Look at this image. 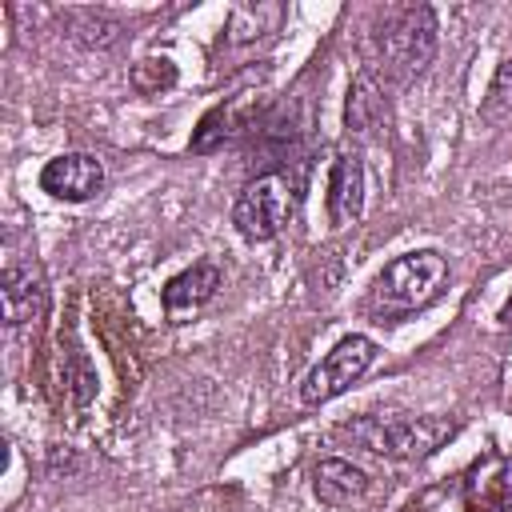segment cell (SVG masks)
Wrapping results in <instances>:
<instances>
[{
  "label": "cell",
  "instance_id": "12",
  "mask_svg": "<svg viewBox=\"0 0 512 512\" xmlns=\"http://www.w3.org/2000/svg\"><path fill=\"white\" fill-rule=\"evenodd\" d=\"M72 24H76V40L84 48H112L120 40V24L104 12H72Z\"/></svg>",
  "mask_w": 512,
  "mask_h": 512
},
{
  "label": "cell",
  "instance_id": "9",
  "mask_svg": "<svg viewBox=\"0 0 512 512\" xmlns=\"http://www.w3.org/2000/svg\"><path fill=\"white\" fill-rule=\"evenodd\" d=\"M216 288H220V268H216V264H208V260H200V264L184 268L180 276H172V280L164 284L160 304H164V312H168V316L196 312V308H204V304L216 296Z\"/></svg>",
  "mask_w": 512,
  "mask_h": 512
},
{
  "label": "cell",
  "instance_id": "14",
  "mask_svg": "<svg viewBox=\"0 0 512 512\" xmlns=\"http://www.w3.org/2000/svg\"><path fill=\"white\" fill-rule=\"evenodd\" d=\"M232 116H236V108L228 104H220V108H212L208 116H204V124L196 128V136H192V152H212V148H220L228 136H232Z\"/></svg>",
  "mask_w": 512,
  "mask_h": 512
},
{
  "label": "cell",
  "instance_id": "10",
  "mask_svg": "<svg viewBox=\"0 0 512 512\" xmlns=\"http://www.w3.org/2000/svg\"><path fill=\"white\" fill-rule=\"evenodd\" d=\"M312 492L320 504L328 508H344L352 500H360L368 492V476L364 468H356L352 460H340V456H328L312 468Z\"/></svg>",
  "mask_w": 512,
  "mask_h": 512
},
{
  "label": "cell",
  "instance_id": "8",
  "mask_svg": "<svg viewBox=\"0 0 512 512\" xmlns=\"http://www.w3.org/2000/svg\"><path fill=\"white\" fill-rule=\"evenodd\" d=\"M364 212V160L360 152H340L328 176V220L336 228L360 220Z\"/></svg>",
  "mask_w": 512,
  "mask_h": 512
},
{
  "label": "cell",
  "instance_id": "6",
  "mask_svg": "<svg viewBox=\"0 0 512 512\" xmlns=\"http://www.w3.org/2000/svg\"><path fill=\"white\" fill-rule=\"evenodd\" d=\"M100 184H104V164L92 152H64V156L48 160L40 172V188L68 204L92 200L100 192Z\"/></svg>",
  "mask_w": 512,
  "mask_h": 512
},
{
  "label": "cell",
  "instance_id": "2",
  "mask_svg": "<svg viewBox=\"0 0 512 512\" xmlns=\"http://www.w3.org/2000/svg\"><path fill=\"white\" fill-rule=\"evenodd\" d=\"M448 280V260L432 248H420V252H404L396 256L372 284V308L384 312V316H404V312H416L424 304H432L440 296Z\"/></svg>",
  "mask_w": 512,
  "mask_h": 512
},
{
  "label": "cell",
  "instance_id": "7",
  "mask_svg": "<svg viewBox=\"0 0 512 512\" xmlns=\"http://www.w3.org/2000/svg\"><path fill=\"white\" fill-rule=\"evenodd\" d=\"M0 300H4V324H36L48 312V280L36 264H8L0 276Z\"/></svg>",
  "mask_w": 512,
  "mask_h": 512
},
{
  "label": "cell",
  "instance_id": "15",
  "mask_svg": "<svg viewBox=\"0 0 512 512\" xmlns=\"http://www.w3.org/2000/svg\"><path fill=\"white\" fill-rule=\"evenodd\" d=\"M176 80V68H172V60H164V56H148V60H140L136 68H132V88L136 92H160V88H168Z\"/></svg>",
  "mask_w": 512,
  "mask_h": 512
},
{
  "label": "cell",
  "instance_id": "5",
  "mask_svg": "<svg viewBox=\"0 0 512 512\" xmlns=\"http://www.w3.org/2000/svg\"><path fill=\"white\" fill-rule=\"evenodd\" d=\"M372 360H376V344H372L368 336H360V332L344 336V340L304 376L300 400H304V404H324V400L340 396L344 388H352V384L372 368Z\"/></svg>",
  "mask_w": 512,
  "mask_h": 512
},
{
  "label": "cell",
  "instance_id": "18",
  "mask_svg": "<svg viewBox=\"0 0 512 512\" xmlns=\"http://www.w3.org/2000/svg\"><path fill=\"white\" fill-rule=\"evenodd\" d=\"M500 512H512V488H508V496H504V504H500Z\"/></svg>",
  "mask_w": 512,
  "mask_h": 512
},
{
  "label": "cell",
  "instance_id": "16",
  "mask_svg": "<svg viewBox=\"0 0 512 512\" xmlns=\"http://www.w3.org/2000/svg\"><path fill=\"white\" fill-rule=\"evenodd\" d=\"M508 108H512V60H504V64L496 68V76H492V84H488V96H484V104H480V116H484V120H500Z\"/></svg>",
  "mask_w": 512,
  "mask_h": 512
},
{
  "label": "cell",
  "instance_id": "17",
  "mask_svg": "<svg viewBox=\"0 0 512 512\" xmlns=\"http://www.w3.org/2000/svg\"><path fill=\"white\" fill-rule=\"evenodd\" d=\"M500 324H508L512 328V296L504 300V308H500Z\"/></svg>",
  "mask_w": 512,
  "mask_h": 512
},
{
  "label": "cell",
  "instance_id": "13",
  "mask_svg": "<svg viewBox=\"0 0 512 512\" xmlns=\"http://www.w3.org/2000/svg\"><path fill=\"white\" fill-rule=\"evenodd\" d=\"M64 384H68V392H72V404H88L92 396H96V372H92V364H88V356L80 352V348H72L68 352V364H64Z\"/></svg>",
  "mask_w": 512,
  "mask_h": 512
},
{
  "label": "cell",
  "instance_id": "11",
  "mask_svg": "<svg viewBox=\"0 0 512 512\" xmlns=\"http://www.w3.org/2000/svg\"><path fill=\"white\" fill-rule=\"evenodd\" d=\"M344 120H348V132H356V136H368V132L380 128V120H384V96L376 92L372 76H356L352 80Z\"/></svg>",
  "mask_w": 512,
  "mask_h": 512
},
{
  "label": "cell",
  "instance_id": "3",
  "mask_svg": "<svg viewBox=\"0 0 512 512\" xmlns=\"http://www.w3.org/2000/svg\"><path fill=\"white\" fill-rule=\"evenodd\" d=\"M292 212H296V180L288 172L272 168V172H260L256 180L244 184V192L232 204V224L244 240L264 244V240L284 232Z\"/></svg>",
  "mask_w": 512,
  "mask_h": 512
},
{
  "label": "cell",
  "instance_id": "1",
  "mask_svg": "<svg viewBox=\"0 0 512 512\" xmlns=\"http://www.w3.org/2000/svg\"><path fill=\"white\" fill-rule=\"evenodd\" d=\"M340 436H348L352 444H360L364 452L384 456V460H424L452 436V420H440V416H360V420H348L340 428Z\"/></svg>",
  "mask_w": 512,
  "mask_h": 512
},
{
  "label": "cell",
  "instance_id": "4",
  "mask_svg": "<svg viewBox=\"0 0 512 512\" xmlns=\"http://www.w3.org/2000/svg\"><path fill=\"white\" fill-rule=\"evenodd\" d=\"M376 40H380L384 68L396 80H412L436 56V12L428 4L396 8V12H388V20H384Z\"/></svg>",
  "mask_w": 512,
  "mask_h": 512
}]
</instances>
